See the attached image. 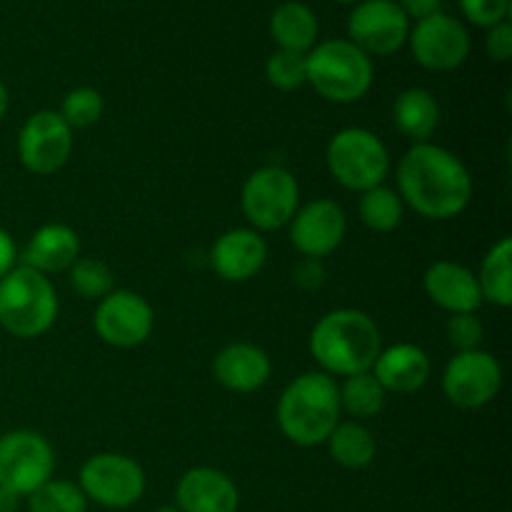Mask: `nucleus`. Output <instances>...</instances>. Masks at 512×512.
<instances>
[{"label": "nucleus", "mask_w": 512, "mask_h": 512, "mask_svg": "<svg viewBox=\"0 0 512 512\" xmlns=\"http://www.w3.org/2000/svg\"><path fill=\"white\" fill-rule=\"evenodd\" d=\"M290 245L300 258H328L343 245L348 233V215L330 198H313L300 205L290 220Z\"/></svg>", "instance_id": "obj_15"}, {"label": "nucleus", "mask_w": 512, "mask_h": 512, "mask_svg": "<svg viewBox=\"0 0 512 512\" xmlns=\"http://www.w3.org/2000/svg\"><path fill=\"white\" fill-rule=\"evenodd\" d=\"M280 433L298 448L325 445L335 425L343 420L338 380L320 370L298 375L285 385L275 408Z\"/></svg>", "instance_id": "obj_3"}, {"label": "nucleus", "mask_w": 512, "mask_h": 512, "mask_svg": "<svg viewBox=\"0 0 512 512\" xmlns=\"http://www.w3.org/2000/svg\"><path fill=\"white\" fill-rule=\"evenodd\" d=\"M78 258H80L78 233L65 223H45L30 235L20 263L50 278V275L55 273H68L70 265H73Z\"/></svg>", "instance_id": "obj_21"}, {"label": "nucleus", "mask_w": 512, "mask_h": 512, "mask_svg": "<svg viewBox=\"0 0 512 512\" xmlns=\"http://www.w3.org/2000/svg\"><path fill=\"white\" fill-rule=\"evenodd\" d=\"M405 215V205L400 200L398 190L390 185H378L365 193H360L358 200V218L373 233H393L400 228Z\"/></svg>", "instance_id": "obj_27"}, {"label": "nucleus", "mask_w": 512, "mask_h": 512, "mask_svg": "<svg viewBox=\"0 0 512 512\" xmlns=\"http://www.w3.org/2000/svg\"><path fill=\"white\" fill-rule=\"evenodd\" d=\"M18 263V245H15L13 235L5 228H0V278H5Z\"/></svg>", "instance_id": "obj_36"}, {"label": "nucleus", "mask_w": 512, "mask_h": 512, "mask_svg": "<svg viewBox=\"0 0 512 512\" xmlns=\"http://www.w3.org/2000/svg\"><path fill=\"white\" fill-rule=\"evenodd\" d=\"M318 18L313 8L300 0H285L270 15V38L278 50L308 55L318 43Z\"/></svg>", "instance_id": "obj_22"}, {"label": "nucleus", "mask_w": 512, "mask_h": 512, "mask_svg": "<svg viewBox=\"0 0 512 512\" xmlns=\"http://www.w3.org/2000/svg\"><path fill=\"white\" fill-rule=\"evenodd\" d=\"M155 512H180V510L175 508V505H163V508H158Z\"/></svg>", "instance_id": "obj_40"}, {"label": "nucleus", "mask_w": 512, "mask_h": 512, "mask_svg": "<svg viewBox=\"0 0 512 512\" xmlns=\"http://www.w3.org/2000/svg\"><path fill=\"white\" fill-rule=\"evenodd\" d=\"M445 335H448V343L453 345L455 353H463V350H475L483 345L485 328L478 313H458L450 315L448 323H445Z\"/></svg>", "instance_id": "obj_32"}, {"label": "nucleus", "mask_w": 512, "mask_h": 512, "mask_svg": "<svg viewBox=\"0 0 512 512\" xmlns=\"http://www.w3.org/2000/svg\"><path fill=\"white\" fill-rule=\"evenodd\" d=\"M410 20H423L443 8V0H395Z\"/></svg>", "instance_id": "obj_37"}, {"label": "nucleus", "mask_w": 512, "mask_h": 512, "mask_svg": "<svg viewBox=\"0 0 512 512\" xmlns=\"http://www.w3.org/2000/svg\"><path fill=\"white\" fill-rule=\"evenodd\" d=\"M408 45L420 68L430 73H453L468 60L470 33L458 18L438 10L410 25Z\"/></svg>", "instance_id": "obj_11"}, {"label": "nucleus", "mask_w": 512, "mask_h": 512, "mask_svg": "<svg viewBox=\"0 0 512 512\" xmlns=\"http://www.w3.org/2000/svg\"><path fill=\"white\" fill-rule=\"evenodd\" d=\"M60 300L53 280L18 263L0 278V328L18 340H35L58 320Z\"/></svg>", "instance_id": "obj_4"}, {"label": "nucleus", "mask_w": 512, "mask_h": 512, "mask_svg": "<svg viewBox=\"0 0 512 512\" xmlns=\"http://www.w3.org/2000/svg\"><path fill=\"white\" fill-rule=\"evenodd\" d=\"M325 165L338 185L353 193L378 188L390 175V153L378 133L368 128H343L325 148Z\"/></svg>", "instance_id": "obj_6"}, {"label": "nucleus", "mask_w": 512, "mask_h": 512, "mask_svg": "<svg viewBox=\"0 0 512 512\" xmlns=\"http://www.w3.org/2000/svg\"><path fill=\"white\" fill-rule=\"evenodd\" d=\"M103 110L105 100L100 90L90 88V85H80V88H73L65 95L58 113L70 125V130H83L98 123L103 118Z\"/></svg>", "instance_id": "obj_30"}, {"label": "nucleus", "mask_w": 512, "mask_h": 512, "mask_svg": "<svg viewBox=\"0 0 512 512\" xmlns=\"http://www.w3.org/2000/svg\"><path fill=\"white\" fill-rule=\"evenodd\" d=\"M55 473V453L48 438L28 428L0 435V488L28 498Z\"/></svg>", "instance_id": "obj_9"}, {"label": "nucleus", "mask_w": 512, "mask_h": 512, "mask_svg": "<svg viewBox=\"0 0 512 512\" xmlns=\"http://www.w3.org/2000/svg\"><path fill=\"white\" fill-rule=\"evenodd\" d=\"M265 78L273 88L290 93L305 85V55L290 53V50H275L265 60Z\"/></svg>", "instance_id": "obj_31"}, {"label": "nucleus", "mask_w": 512, "mask_h": 512, "mask_svg": "<svg viewBox=\"0 0 512 512\" xmlns=\"http://www.w3.org/2000/svg\"><path fill=\"white\" fill-rule=\"evenodd\" d=\"M485 55L495 63H508L512 58V25L510 20L485 30Z\"/></svg>", "instance_id": "obj_35"}, {"label": "nucleus", "mask_w": 512, "mask_h": 512, "mask_svg": "<svg viewBox=\"0 0 512 512\" xmlns=\"http://www.w3.org/2000/svg\"><path fill=\"white\" fill-rule=\"evenodd\" d=\"M68 283L83 300H103L115 290L113 270L100 258H78L68 270Z\"/></svg>", "instance_id": "obj_29"}, {"label": "nucleus", "mask_w": 512, "mask_h": 512, "mask_svg": "<svg viewBox=\"0 0 512 512\" xmlns=\"http://www.w3.org/2000/svg\"><path fill=\"white\" fill-rule=\"evenodd\" d=\"M423 290L430 303L448 315L478 313L483 305L478 278L473 270L455 260H435L423 275Z\"/></svg>", "instance_id": "obj_18"}, {"label": "nucleus", "mask_w": 512, "mask_h": 512, "mask_svg": "<svg viewBox=\"0 0 512 512\" xmlns=\"http://www.w3.org/2000/svg\"><path fill=\"white\" fill-rule=\"evenodd\" d=\"M268 260V243L253 228H230L210 248V268L225 283H248Z\"/></svg>", "instance_id": "obj_16"}, {"label": "nucleus", "mask_w": 512, "mask_h": 512, "mask_svg": "<svg viewBox=\"0 0 512 512\" xmlns=\"http://www.w3.org/2000/svg\"><path fill=\"white\" fill-rule=\"evenodd\" d=\"M443 395L460 410H480L498 398L503 388V365L483 348L463 350L443 370Z\"/></svg>", "instance_id": "obj_10"}, {"label": "nucleus", "mask_w": 512, "mask_h": 512, "mask_svg": "<svg viewBox=\"0 0 512 512\" xmlns=\"http://www.w3.org/2000/svg\"><path fill=\"white\" fill-rule=\"evenodd\" d=\"M300 208L298 178L285 165H263L245 178L240 190V210L248 228L263 233L290 225Z\"/></svg>", "instance_id": "obj_7"}, {"label": "nucleus", "mask_w": 512, "mask_h": 512, "mask_svg": "<svg viewBox=\"0 0 512 512\" xmlns=\"http://www.w3.org/2000/svg\"><path fill=\"white\" fill-rule=\"evenodd\" d=\"M175 508L180 512H238L240 490L223 470L198 465L180 475L175 485Z\"/></svg>", "instance_id": "obj_17"}, {"label": "nucleus", "mask_w": 512, "mask_h": 512, "mask_svg": "<svg viewBox=\"0 0 512 512\" xmlns=\"http://www.w3.org/2000/svg\"><path fill=\"white\" fill-rule=\"evenodd\" d=\"M93 325L98 338L110 348H138L153 335V305L133 290H113L98 300Z\"/></svg>", "instance_id": "obj_14"}, {"label": "nucleus", "mask_w": 512, "mask_h": 512, "mask_svg": "<svg viewBox=\"0 0 512 512\" xmlns=\"http://www.w3.org/2000/svg\"><path fill=\"white\" fill-rule=\"evenodd\" d=\"M273 375L268 353L253 343H230L213 358V378L230 393H255Z\"/></svg>", "instance_id": "obj_20"}, {"label": "nucleus", "mask_w": 512, "mask_h": 512, "mask_svg": "<svg viewBox=\"0 0 512 512\" xmlns=\"http://www.w3.org/2000/svg\"><path fill=\"white\" fill-rule=\"evenodd\" d=\"M373 58L363 53L348 38H333L315 43L305 55V83L313 85L320 98L348 105L365 98L373 88Z\"/></svg>", "instance_id": "obj_5"}, {"label": "nucleus", "mask_w": 512, "mask_h": 512, "mask_svg": "<svg viewBox=\"0 0 512 512\" xmlns=\"http://www.w3.org/2000/svg\"><path fill=\"white\" fill-rule=\"evenodd\" d=\"M410 18L395 0H360L348 15V40L368 58H388L408 45Z\"/></svg>", "instance_id": "obj_13"}, {"label": "nucleus", "mask_w": 512, "mask_h": 512, "mask_svg": "<svg viewBox=\"0 0 512 512\" xmlns=\"http://www.w3.org/2000/svg\"><path fill=\"white\" fill-rule=\"evenodd\" d=\"M370 373L383 385L385 393L413 395L428 385L433 363L420 345L393 343L388 348H380Z\"/></svg>", "instance_id": "obj_19"}, {"label": "nucleus", "mask_w": 512, "mask_h": 512, "mask_svg": "<svg viewBox=\"0 0 512 512\" xmlns=\"http://www.w3.org/2000/svg\"><path fill=\"white\" fill-rule=\"evenodd\" d=\"M78 485L88 503L108 510L133 508L145 493V470L123 453H95L80 465Z\"/></svg>", "instance_id": "obj_8"}, {"label": "nucleus", "mask_w": 512, "mask_h": 512, "mask_svg": "<svg viewBox=\"0 0 512 512\" xmlns=\"http://www.w3.org/2000/svg\"><path fill=\"white\" fill-rule=\"evenodd\" d=\"M393 125L410 143H428L440 125V105L425 88H405L393 103Z\"/></svg>", "instance_id": "obj_23"}, {"label": "nucleus", "mask_w": 512, "mask_h": 512, "mask_svg": "<svg viewBox=\"0 0 512 512\" xmlns=\"http://www.w3.org/2000/svg\"><path fill=\"white\" fill-rule=\"evenodd\" d=\"M20 500H23L20 495H15V493H10V490L0 488V512H15V510H18Z\"/></svg>", "instance_id": "obj_38"}, {"label": "nucleus", "mask_w": 512, "mask_h": 512, "mask_svg": "<svg viewBox=\"0 0 512 512\" xmlns=\"http://www.w3.org/2000/svg\"><path fill=\"white\" fill-rule=\"evenodd\" d=\"M325 445H328L330 458L345 470L368 468L378 455V440L370 433L368 425L358 420H340Z\"/></svg>", "instance_id": "obj_24"}, {"label": "nucleus", "mask_w": 512, "mask_h": 512, "mask_svg": "<svg viewBox=\"0 0 512 512\" xmlns=\"http://www.w3.org/2000/svg\"><path fill=\"white\" fill-rule=\"evenodd\" d=\"M395 190L405 208L425 220L443 223L468 210L473 200V175L453 150L428 140L405 150L395 168Z\"/></svg>", "instance_id": "obj_1"}, {"label": "nucleus", "mask_w": 512, "mask_h": 512, "mask_svg": "<svg viewBox=\"0 0 512 512\" xmlns=\"http://www.w3.org/2000/svg\"><path fill=\"white\" fill-rule=\"evenodd\" d=\"M338 398L340 413L348 415L350 420L365 423V420H373L375 415H380V410L385 408L388 393L375 380V375L370 370H365V373H355L350 378H343V383L338 385Z\"/></svg>", "instance_id": "obj_26"}, {"label": "nucleus", "mask_w": 512, "mask_h": 512, "mask_svg": "<svg viewBox=\"0 0 512 512\" xmlns=\"http://www.w3.org/2000/svg\"><path fill=\"white\" fill-rule=\"evenodd\" d=\"M10 108V93H8V85L0 80V120L5 118V113H8Z\"/></svg>", "instance_id": "obj_39"}, {"label": "nucleus", "mask_w": 512, "mask_h": 512, "mask_svg": "<svg viewBox=\"0 0 512 512\" xmlns=\"http://www.w3.org/2000/svg\"><path fill=\"white\" fill-rule=\"evenodd\" d=\"M73 155V130L58 110H35L18 133V158L28 173L55 175Z\"/></svg>", "instance_id": "obj_12"}, {"label": "nucleus", "mask_w": 512, "mask_h": 512, "mask_svg": "<svg viewBox=\"0 0 512 512\" xmlns=\"http://www.w3.org/2000/svg\"><path fill=\"white\" fill-rule=\"evenodd\" d=\"M465 20L475 28H493L510 15V0H460Z\"/></svg>", "instance_id": "obj_33"}, {"label": "nucleus", "mask_w": 512, "mask_h": 512, "mask_svg": "<svg viewBox=\"0 0 512 512\" xmlns=\"http://www.w3.org/2000/svg\"><path fill=\"white\" fill-rule=\"evenodd\" d=\"M28 512H88V498L78 483L50 478L28 495Z\"/></svg>", "instance_id": "obj_28"}, {"label": "nucleus", "mask_w": 512, "mask_h": 512, "mask_svg": "<svg viewBox=\"0 0 512 512\" xmlns=\"http://www.w3.org/2000/svg\"><path fill=\"white\" fill-rule=\"evenodd\" d=\"M308 348L320 365V373L330 378H350L373 368L383 348V335L365 310L338 308L313 325Z\"/></svg>", "instance_id": "obj_2"}, {"label": "nucleus", "mask_w": 512, "mask_h": 512, "mask_svg": "<svg viewBox=\"0 0 512 512\" xmlns=\"http://www.w3.org/2000/svg\"><path fill=\"white\" fill-rule=\"evenodd\" d=\"M293 283L298 285L305 293H315L325 285V278H328V270H325V263L318 258H300L298 263L293 265V273H290Z\"/></svg>", "instance_id": "obj_34"}, {"label": "nucleus", "mask_w": 512, "mask_h": 512, "mask_svg": "<svg viewBox=\"0 0 512 512\" xmlns=\"http://www.w3.org/2000/svg\"><path fill=\"white\" fill-rule=\"evenodd\" d=\"M338 3H360V0H338Z\"/></svg>", "instance_id": "obj_41"}, {"label": "nucleus", "mask_w": 512, "mask_h": 512, "mask_svg": "<svg viewBox=\"0 0 512 512\" xmlns=\"http://www.w3.org/2000/svg\"><path fill=\"white\" fill-rule=\"evenodd\" d=\"M480 285L483 303H493L495 308L512 305V238H500L485 253L480 270L475 273Z\"/></svg>", "instance_id": "obj_25"}]
</instances>
